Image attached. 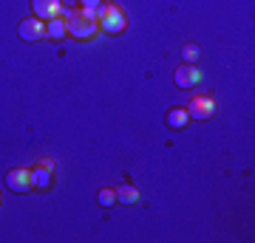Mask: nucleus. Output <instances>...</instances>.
I'll list each match as a JSON object with an SVG mask.
<instances>
[{"mask_svg": "<svg viewBox=\"0 0 255 243\" xmlns=\"http://www.w3.org/2000/svg\"><path fill=\"white\" fill-rule=\"evenodd\" d=\"M187 113H190V119H210V116H216V102H213V96H193L187 105Z\"/></svg>", "mask_w": 255, "mask_h": 243, "instance_id": "obj_3", "label": "nucleus"}, {"mask_svg": "<svg viewBox=\"0 0 255 243\" xmlns=\"http://www.w3.org/2000/svg\"><path fill=\"white\" fill-rule=\"evenodd\" d=\"M117 201L119 204H136L139 201V189L130 184H119L117 187Z\"/></svg>", "mask_w": 255, "mask_h": 243, "instance_id": "obj_11", "label": "nucleus"}, {"mask_svg": "<svg viewBox=\"0 0 255 243\" xmlns=\"http://www.w3.org/2000/svg\"><path fill=\"white\" fill-rule=\"evenodd\" d=\"M97 201H100L102 207H114V201H117V192H114V189H100Z\"/></svg>", "mask_w": 255, "mask_h": 243, "instance_id": "obj_13", "label": "nucleus"}, {"mask_svg": "<svg viewBox=\"0 0 255 243\" xmlns=\"http://www.w3.org/2000/svg\"><path fill=\"white\" fill-rule=\"evenodd\" d=\"M100 3H102V0H80V6H82V9H97Z\"/></svg>", "mask_w": 255, "mask_h": 243, "instance_id": "obj_14", "label": "nucleus"}, {"mask_svg": "<svg viewBox=\"0 0 255 243\" xmlns=\"http://www.w3.org/2000/svg\"><path fill=\"white\" fill-rule=\"evenodd\" d=\"M97 23H100V31H108V34H122L128 26V17L125 11L119 9L117 3H108V0H102L100 6H97Z\"/></svg>", "mask_w": 255, "mask_h": 243, "instance_id": "obj_2", "label": "nucleus"}, {"mask_svg": "<svg viewBox=\"0 0 255 243\" xmlns=\"http://www.w3.org/2000/svg\"><path fill=\"white\" fill-rule=\"evenodd\" d=\"M17 34L23 40H43L46 37V20L40 17H23L17 26Z\"/></svg>", "mask_w": 255, "mask_h": 243, "instance_id": "obj_5", "label": "nucleus"}, {"mask_svg": "<svg viewBox=\"0 0 255 243\" xmlns=\"http://www.w3.org/2000/svg\"><path fill=\"white\" fill-rule=\"evenodd\" d=\"M173 80H176V85H179V88H193V85L201 80V71L196 68V65L184 63V65H179V68H176Z\"/></svg>", "mask_w": 255, "mask_h": 243, "instance_id": "obj_7", "label": "nucleus"}, {"mask_svg": "<svg viewBox=\"0 0 255 243\" xmlns=\"http://www.w3.org/2000/svg\"><path fill=\"white\" fill-rule=\"evenodd\" d=\"M51 175H54V170H51V167H46L43 162L37 164V167H31V184H34V189H48Z\"/></svg>", "mask_w": 255, "mask_h": 243, "instance_id": "obj_8", "label": "nucleus"}, {"mask_svg": "<svg viewBox=\"0 0 255 243\" xmlns=\"http://www.w3.org/2000/svg\"><path fill=\"white\" fill-rule=\"evenodd\" d=\"M65 26H68V34L77 37V40H91L97 31H100V23H97V11L94 9H74L65 11Z\"/></svg>", "mask_w": 255, "mask_h": 243, "instance_id": "obj_1", "label": "nucleus"}, {"mask_svg": "<svg viewBox=\"0 0 255 243\" xmlns=\"http://www.w3.org/2000/svg\"><path fill=\"white\" fill-rule=\"evenodd\" d=\"M68 34V26H65V17H51L46 20V37H51V40H63V37Z\"/></svg>", "mask_w": 255, "mask_h": 243, "instance_id": "obj_10", "label": "nucleus"}, {"mask_svg": "<svg viewBox=\"0 0 255 243\" xmlns=\"http://www.w3.org/2000/svg\"><path fill=\"white\" fill-rule=\"evenodd\" d=\"M164 122H167V127H173V130H182L190 122V113H187V108H170L167 116H164Z\"/></svg>", "mask_w": 255, "mask_h": 243, "instance_id": "obj_9", "label": "nucleus"}, {"mask_svg": "<svg viewBox=\"0 0 255 243\" xmlns=\"http://www.w3.org/2000/svg\"><path fill=\"white\" fill-rule=\"evenodd\" d=\"M199 57H201V48H199L196 43H187V45L182 48V60H184L187 65H196V60H199Z\"/></svg>", "mask_w": 255, "mask_h": 243, "instance_id": "obj_12", "label": "nucleus"}, {"mask_svg": "<svg viewBox=\"0 0 255 243\" xmlns=\"http://www.w3.org/2000/svg\"><path fill=\"white\" fill-rule=\"evenodd\" d=\"M0 204H3V198H0Z\"/></svg>", "mask_w": 255, "mask_h": 243, "instance_id": "obj_15", "label": "nucleus"}, {"mask_svg": "<svg viewBox=\"0 0 255 243\" xmlns=\"http://www.w3.org/2000/svg\"><path fill=\"white\" fill-rule=\"evenodd\" d=\"M31 11L40 20H51L63 11V0H31Z\"/></svg>", "mask_w": 255, "mask_h": 243, "instance_id": "obj_6", "label": "nucleus"}, {"mask_svg": "<svg viewBox=\"0 0 255 243\" xmlns=\"http://www.w3.org/2000/svg\"><path fill=\"white\" fill-rule=\"evenodd\" d=\"M6 187L11 192H28V189H34V184H31V170H26V167L9 170L6 172Z\"/></svg>", "mask_w": 255, "mask_h": 243, "instance_id": "obj_4", "label": "nucleus"}]
</instances>
